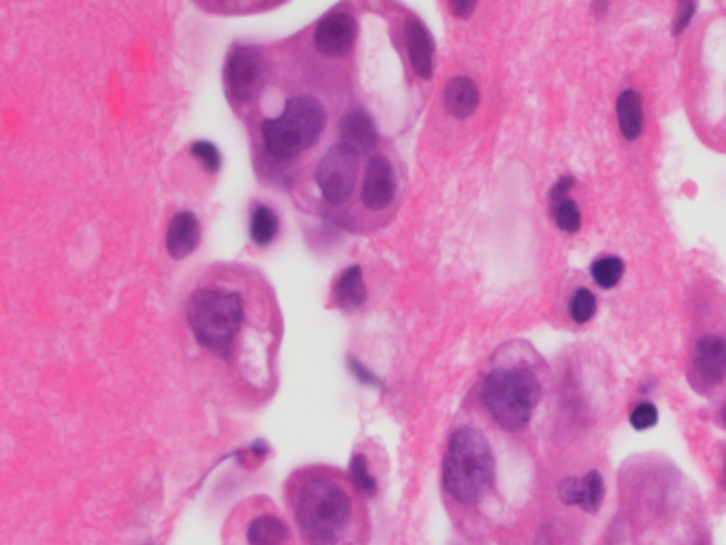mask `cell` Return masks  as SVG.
Returning a JSON list of instances; mask_svg holds the SVG:
<instances>
[{
    "label": "cell",
    "instance_id": "6da1fadb",
    "mask_svg": "<svg viewBox=\"0 0 726 545\" xmlns=\"http://www.w3.org/2000/svg\"><path fill=\"white\" fill-rule=\"evenodd\" d=\"M296 524L309 545H341L353 522V499L337 477L309 475L296 488Z\"/></svg>",
    "mask_w": 726,
    "mask_h": 545
},
{
    "label": "cell",
    "instance_id": "7a4b0ae2",
    "mask_svg": "<svg viewBox=\"0 0 726 545\" xmlns=\"http://www.w3.org/2000/svg\"><path fill=\"white\" fill-rule=\"evenodd\" d=\"M494 480V456L488 439L471 426L452 432L443 461V486L461 505H477Z\"/></svg>",
    "mask_w": 726,
    "mask_h": 545
},
{
    "label": "cell",
    "instance_id": "3957f363",
    "mask_svg": "<svg viewBox=\"0 0 726 545\" xmlns=\"http://www.w3.org/2000/svg\"><path fill=\"white\" fill-rule=\"evenodd\" d=\"M542 399V386L531 369H494L482 386V402L502 431L529 426L532 409Z\"/></svg>",
    "mask_w": 726,
    "mask_h": 545
},
{
    "label": "cell",
    "instance_id": "277c9868",
    "mask_svg": "<svg viewBox=\"0 0 726 545\" xmlns=\"http://www.w3.org/2000/svg\"><path fill=\"white\" fill-rule=\"evenodd\" d=\"M244 299L222 288H201L188 299V324L203 348L224 354L244 322Z\"/></svg>",
    "mask_w": 726,
    "mask_h": 545
},
{
    "label": "cell",
    "instance_id": "5b68a950",
    "mask_svg": "<svg viewBox=\"0 0 726 545\" xmlns=\"http://www.w3.org/2000/svg\"><path fill=\"white\" fill-rule=\"evenodd\" d=\"M326 126V111L312 96H296L285 103L282 115L263 124L266 152L275 160H293L320 141Z\"/></svg>",
    "mask_w": 726,
    "mask_h": 545
},
{
    "label": "cell",
    "instance_id": "8992f818",
    "mask_svg": "<svg viewBox=\"0 0 726 545\" xmlns=\"http://www.w3.org/2000/svg\"><path fill=\"white\" fill-rule=\"evenodd\" d=\"M360 156L343 144L328 150L315 169V183L331 204H343L350 201L356 188Z\"/></svg>",
    "mask_w": 726,
    "mask_h": 545
},
{
    "label": "cell",
    "instance_id": "52a82bcc",
    "mask_svg": "<svg viewBox=\"0 0 726 545\" xmlns=\"http://www.w3.org/2000/svg\"><path fill=\"white\" fill-rule=\"evenodd\" d=\"M264 58L254 47L233 49L224 64V85L234 103H247L256 96L264 79Z\"/></svg>",
    "mask_w": 726,
    "mask_h": 545
},
{
    "label": "cell",
    "instance_id": "ba28073f",
    "mask_svg": "<svg viewBox=\"0 0 726 545\" xmlns=\"http://www.w3.org/2000/svg\"><path fill=\"white\" fill-rule=\"evenodd\" d=\"M356 41V22L347 11L334 9L322 17L313 33L315 49L328 58H341L353 47Z\"/></svg>",
    "mask_w": 726,
    "mask_h": 545
},
{
    "label": "cell",
    "instance_id": "9c48e42d",
    "mask_svg": "<svg viewBox=\"0 0 726 545\" xmlns=\"http://www.w3.org/2000/svg\"><path fill=\"white\" fill-rule=\"evenodd\" d=\"M396 194V175L386 156H371L363 182V204L367 209H386Z\"/></svg>",
    "mask_w": 726,
    "mask_h": 545
},
{
    "label": "cell",
    "instance_id": "30bf717a",
    "mask_svg": "<svg viewBox=\"0 0 726 545\" xmlns=\"http://www.w3.org/2000/svg\"><path fill=\"white\" fill-rule=\"evenodd\" d=\"M692 364L707 383H722L726 380V339L718 334L701 337L694 348Z\"/></svg>",
    "mask_w": 726,
    "mask_h": 545
},
{
    "label": "cell",
    "instance_id": "8fae6325",
    "mask_svg": "<svg viewBox=\"0 0 726 545\" xmlns=\"http://www.w3.org/2000/svg\"><path fill=\"white\" fill-rule=\"evenodd\" d=\"M339 130H341L339 144L347 145L350 150L356 152L358 156L360 154H371L375 150L377 128L367 111H363V109L350 111V114L341 120Z\"/></svg>",
    "mask_w": 726,
    "mask_h": 545
},
{
    "label": "cell",
    "instance_id": "7c38bea8",
    "mask_svg": "<svg viewBox=\"0 0 726 545\" xmlns=\"http://www.w3.org/2000/svg\"><path fill=\"white\" fill-rule=\"evenodd\" d=\"M198 241H201V228H198L196 215L192 212L173 215L169 231H166V252L175 260H182L196 250Z\"/></svg>",
    "mask_w": 726,
    "mask_h": 545
},
{
    "label": "cell",
    "instance_id": "4fadbf2b",
    "mask_svg": "<svg viewBox=\"0 0 726 545\" xmlns=\"http://www.w3.org/2000/svg\"><path fill=\"white\" fill-rule=\"evenodd\" d=\"M405 39L413 71L422 79H431L434 66V41L431 33H428V28L420 20H409L405 28Z\"/></svg>",
    "mask_w": 726,
    "mask_h": 545
},
{
    "label": "cell",
    "instance_id": "5bb4252c",
    "mask_svg": "<svg viewBox=\"0 0 726 545\" xmlns=\"http://www.w3.org/2000/svg\"><path fill=\"white\" fill-rule=\"evenodd\" d=\"M443 103L452 115L458 117V120H467L480 104V88H477L473 79L454 77L445 85Z\"/></svg>",
    "mask_w": 726,
    "mask_h": 545
},
{
    "label": "cell",
    "instance_id": "9a60e30c",
    "mask_svg": "<svg viewBox=\"0 0 726 545\" xmlns=\"http://www.w3.org/2000/svg\"><path fill=\"white\" fill-rule=\"evenodd\" d=\"M618 126L626 141L639 139L643 130V101L637 90H624L616 103Z\"/></svg>",
    "mask_w": 726,
    "mask_h": 545
},
{
    "label": "cell",
    "instance_id": "2e32d148",
    "mask_svg": "<svg viewBox=\"0 0 726 545\" xmlns=\"http://www.w3.org/2000/svg\"><path fill=\"white\" fill-rule=\"evenodd\" d=\"M334 294H337L341 307L345 309L363 307L364 301H367V286H364L363 280V269H360V266H350V269L339 277Z\"/></svg>",
    "mask_w": 726,
    "mask_h": 545
},
{
    "label": "cell",
    "instance_id": "e0dca14e",
    "mask_svg": "<svg viewBox=\"0 0 726 545\" xmlns=\"http://www.w3.org/2000/svg\"><path fill=\"white\" fill-rule=\"evenodd\" d=\"M285 539H288V529L282 520L273 516H258L247 529L250 545H283Z\"/></svg>",
    "mask_w": 726,
    "mask_h": 545
},
{
    "label": "cell",
    "instance_id": "ac0fdd59",
    "mask_svg": "<svg viewBox=\"0 0 726 545\" xmlns=\"http://www.w3.org/2000/svg\"><path fill=\"white\" fill-rule=\"evenodd\" d=\"M277 228H279L277 215L273 213L269 207H264V204H258V207L252 212V222H250V237L254 243L260 247L269 245L271 241L277 237Z\"/></svg>",
    "mask_w": 726,
    "mask_h": 545
},
{
    "label": "cell",
    "instance_id": "d6986e66",
    "mask_svg": "<svg viewBox=\"0 0 726 545\" xmlns=\"http://www.w3.org/2000/svg\"><path fill=\"white\" fill-rule=\"evenodd\" d=\"M552 218H554L556 226L564 233H577L582 226L580 207H577V203L569 196L552 198Z\"/></svg>",
    "mask_w": 726,
    "mask_h": 545
},
{
    "label": "cell",
    "instance_id": "ffe728a7",
    "mask_svg": "<svg viewBox=\"0 0 726 545\" xmlns=\"http://www.w3.org/2000/svg\"><path fill=\"white\" fill-rule=\"evenodd\" d=\"M603 497H605L603 477H601L599 471H588V473L582 477V503H580V507L584 511L597 513L601 503H603Z\"/></svg>",
    "mask_w": 726,
    "mask_h": 545
},
{
    "label": "cell",
    "instance_id": "44dd1931",
    "mask_svg": "<svg viewBox=\"0 0 726 545\" xmlns=\"http://www.w3.org/2000/svg\"><path fill=\"white\" fill-rule=\"evenodd\" d=\"M622 275H624V263L620 258L603 256V258L594 260L592 277L601 288L610 290L613 286H618V282L622 280Z\"/></svg>",
    "mask_w": 726,
    "mask_h": 545
},
{
    "label": "cell",
    "instance_id": "7402d4cb",
    "mask_svg": "<svg viewBox=\"0 0 726 545\" xmlns=\"http://www.w3.org/2000/svg\"><path fill=\"white\" fill-rule=\"evenodd\" d=\"M350 475H352V481H353V488L360 494H364V497H373L377 492V484H375V477L369 473V467H367V458L363 454L353 456L352 458V467H350Z\"/></svg>",
    "mask_w": 726,
    "mask_h": 545
},
{
    "label": "cell",
    "instance_id": "603a6c76",
    "mask_svg": "<svg viewBox=\"0 0 726 545\" xmlns=\"http://www.w3.org/2000/svg\"><path fill=\"white\" fill-rule=\"evenodd\" d=\"M569 312L577 324H586L597 313V299H594V294L588 288H580L573 294V299H571Z\"/></svg>",
    "mask_w": 726,
    "mask_h": 545
},
{
    "label": "cell",
    "instance_id": "cb8c5ba5",
    "mask_svg": "<svg viewBox=\"0 0 726 545\" xmlns=\"http://www.w3.org/2000/svg\"><path fill=\"white\" fill-rule=\"evenodd\" d=\"M629 420L635 431H648L659 422V409H656V405H651V402H639V405L632 407Z\"/></svg>",
    "mask_w": 726,
    "mask_h": 545
},
{
    "label": "cell",
    "instance_id": "d4e9b609",
    "mask_svg": "<svg viewBox=\"0 0 726 545\" xmlns=\"http://www.w3.org/2000/svg\"><path fill=\"white\" fill-rule=\"evenodd\" d=\"M190 152L209 173H215L220 169L222 156L220 152H217V147L214 144H209V141H196V144L190 147Z\"/></svg>",
    "mask_w": 726,
    "mask_h": 545
},
{
    "label": "cell",
    "instance_id": "484cf974",
    "mask_svg": "<svg viewBox=\"0 0 726 545\" xmlns=\"http://www.w3.org/2000/svg\"><path fill=\"white\" fill-rule=\"evenodd\" d=\"M694 9H697V5L694 3H681L680 9H678V17H675V26H673V33L680 35L681 30H684L688 24L692 20V14Z\"/></svg>",
    "mask_w": 726,
    "mask_h": 545
},
{
    "label": "cell",
    "instance_id": "4316f807",
    "mask_svg": "<svg viewBox=\"0 0 726 545\" xmlns=\"http://www.w3.org/2000/svg\"><path fill=\"white\" fill-rule=\"evenodd\" d=\"M350 367H352L353 373H356V380L364 382V383H369V386H377V383H380V382H377V377L371 375L369 371L364 369L363 364H360V362L356 361V358H352V361H350Z\"/></svg>",
    "mask_w": 726,
    "mask_h": 545
},
{
    "label": "cell",
    "instance_id": "83f0119b",
    "mask_svg": "<svg viewBox=\"0 0 726 545\" xmlns=\"http://www.w3.org/2000/svg\"><path fill=\"white\" fill-rule=\"evenodd\" d=\"M473 9L475 3H452V11H454L458 17H469L473 14Z\"/></svg>",
    "mask_w": 726,
    "mask_h": 545
},
{
    "label": "cell",
    "instance_id": "f1b7e54d",
    "mask_svg": "<svg viewBox=\"0 0 726 545\" xmlns=\"http://www.w3.org/2000/svg\"><path fill=\"white\" fill-rule=\"evenodd\" d=\"M720 422H722V426L726 429V402L722 405V409H720Z\"/></svg>",
    "mask_w": 726,
    "mask_h": 545
},
{
    "label": "cell",
    "instance_id": "f546056e",
    "mask_svg": "<svg viewBox=\"0 0 726 545\" xmlns=\"http://www.w3.org/2000/svg\"><path fill=\"white\" fill-rule=\"evenodd\" d=\"M722 484L726 486V450H724V469H722Z\"/></svg>",
    "mask_w": 726,
    "mask_h": 545
},
{
    "label": "cell",
    "instance_id": "4dcf8cb0",
    "mask_svg": "<svg viewBox=\"0 0 726 545\" xmlns=\"http://www.w3.org/2000/svg\"><path fill=\"white\" fill-rule=\"evenodd\" d=\"M701 545H703V543H701Z\"/></svg>",
    "mask_w": 726,
    "mask_h": 545
}]
</instances>
